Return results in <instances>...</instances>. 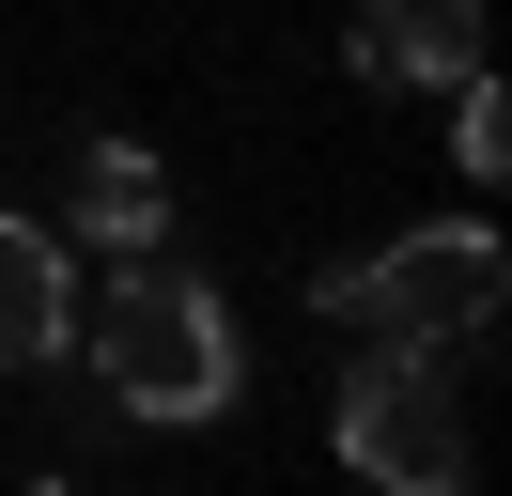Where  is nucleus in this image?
Wrapping results in <instances>:
<instances>
[{"mask_svg": "<svg viewBox=\"0 0 512 496\" xmlns=\"http://www.w3.org/2000/svg\"><path fill=\"white\" fill-rule=\"evenodd\" d=\"M78 341V264L47 217H0V372H47Z\"/></svg>", "mask_w": 512, "mask_h": 496, "instance_id": "423d86ee", "label": "nucleus"}, {"mask_svg": "<svg viewBox=\"0 0 512 496\" xmlns=\"http://www.w3.org/2000/svg\"><path fill=\"white\" fill-rule=\"evenodd\" d=\"M450 171H466V186H497V171H512V109H497V78H481V62L450 78Z\"/></svg>", "mask_w": 512, "mask_h": 496, "instance_id": "0eeeda50", "label": "nucleus"}, {"mask_svg": "<svg viewBox=\"0 0 512 496\" xmlns=\"http://www.w3.org/2000/svg\"><path fill=\"white\" fill-rule=\"evenodd\" d=\"M63 233H78V248H109V264L171 248V171H156L140 140H78V171H63Z\"/></svg>", "mask_w": 512, "mask_h": 496, "instance_id": "20e7f679", "label": "nucleus"}, {"mask_svg": "<svg viewBox=\"0 0 512 496\" xmlns=\"http://www.w3.org/2000/svg\"><path fill=\"white\" fill-rule=\"evenodd\" d=\"M497 233L481 217H435V233H404V248H373V264H326L311 295H326V326H357V341H481L497 326Z\"/></svg>", "mask_w": 512, "mask_h": 496, "instance_id": "f03ea898", "label": "nucleus"}, {"mask_svg": "<svg viewBox=\"0 0 512 496\" xmlns=\"http://www.w3.org/2000/svg\"><path fill=\"white\" fill-rule=\"evenodd\" d=\"M481 62V0H357V78L373 93H450Z\"/></svg>", "mask_w": 512, "mask_h": 496, "instance_id": "39448f33", "label": "nucleus"}, {"mask_svg": "<svg viewBox=\"0 0 512 496\" xmlns=\"http://www.w3.org/2000/svg\"><path fill=\"white\" fill-rule=\"evenodd\" d=\"M94 372H109L125 419H218L233 403V310L202 295L171 248H140V264L109 279V310H94Z\"/></svg>", "mask_w": 512, "mask_h": 496, "instance_id": "f257e3e1", "label": "nucleus"}, {"mask_svg": "<svg viewBox=\"0 0 512 496\" xmlns=\"http://www.w3.org/2000/svg\"><path fill=\"white\" fill-rule=\"evenodd\" d=\"M342 465L373 496H466V388L435 341H357L342 357Z\"/></svg>", "mask_w": 512, "mask_h": 496, "instance_id": "7ed1b4c3", "label": "nucleus"}, {"mask_svg": "<svg viewBox=\"0 0 512 496\" xmlns=\"http://www.w3.org/2000/svg\"><path fill=\"white\" fill-rule=\"evenodd\" d=\"M32 496H63V481H32Z\"/></svg>", "mask_w": 512, "mask_h": 496, "instance_id": "6e6552de", "label": "nucleus"}]
</instances>
